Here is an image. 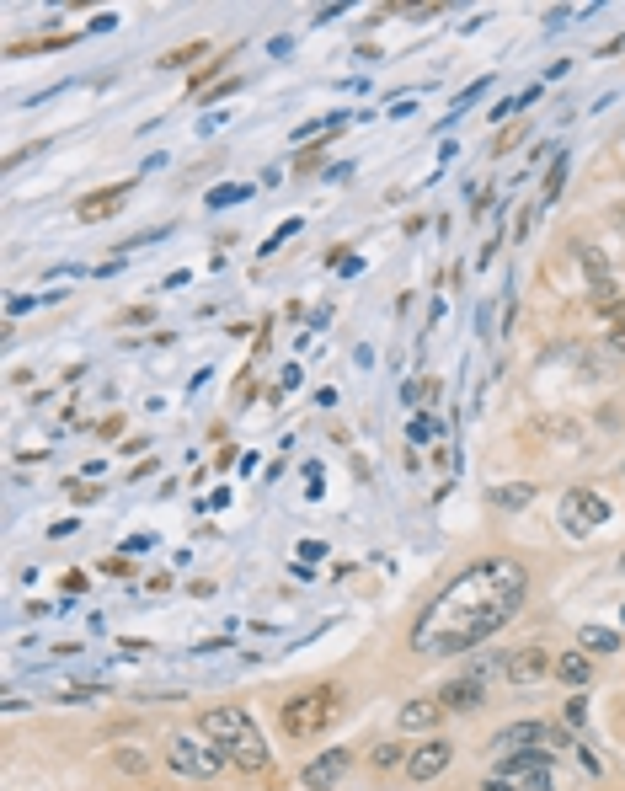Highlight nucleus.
<instances>
[{
    "mask_svg": "<svg viewBox=\"0 0 625 791\" xmlns=\"http://www.w3.org/2000/svg\"><path fill=\"white\" fill-rule=\"evenodd\" d=\"M406 754H412V749H401V743H380V749L369 754V765L374 770H396V765H406Z\"/></svg>",
    "mask_w": 625,
    "mask_h": 791,
    "instance_id": "16",
    "label": "nucleus"
},
{
    "mask_svg": "<svg viewBox=\"0 0 625 791\" xmlns=\"http://www.w3.org/2000/svg\"><path fill=\"white\" fill-rule=\"evenodd\" d=\"M620 572H625V551H620Z\"/></svg>",
    "mask_w": 625,
    "mask_h": 791,
    "instance_id": "28",
    "label": "nucleus"
},
{
    "mask_svg": "<svg viewBox=\"0 0 625 791\" xmlns=\"http://www.w3.org/2000/svg\"><path fill=\"white\" fill-rule=\"evenodd\" d=\"M609 220H615V225L625 230V198H620V204H615V209H609Z\"/></svg>",
    "mask_w": 625,
    "mask_h": 791,
    "instance_id": "27",
    "label": "nucleus"
},
{
    "mask_svg": "<svg viewBox=\"0 0 625 791\" xmlns=\"http://www.w3.org/2000/svg\"><path fill=\"white\" fill-rule=\"evenodd\" d=\"M166 765L177 775H187V781H214V775L225 770V754L209 749V743H198V738H171L166 743Z\"/></svg>",
    "mask_w": 625,
    "mask_h": 791,
    "instance_id": "5",
    "label": "nucleus"
},
{
    "mask_svg": "<svg viewBox=\"0 0 625 791\" xmlns=\"http://www.w3.org/2000/svg\"><path fill=\"white\" fill-rule=\"evenodd\" d=\"M481 791H524V786H519V781H508V775H492V781L481 786Z\"/></svg>",
    "mask_w": 625,
    "mask_h": 791,
    "instance_id": "25",
    "label": "nucleus"
},
{
    "mask_svg": "<svg viewBox=\"0 0 625 791\" xmlns=\"http://www.w3.org/2000/svg\"><path fill=\"white\" fill-rule=\"evenodd\" d=\"M620 471H625V460H620Z\"/></svg>",
    "mask_w": 625,
    "mask_h": 791,
    "instance_id": "29",
    "label": "nucleus"
},
{
    "mask_svg": "<svg viewBox=\"0 0 625 791\" xmlns=\"http://www.w3.org/2000/svg\"><path fill=\"white\" fill-rule=\"evenodd\" d=\"M246 193H252V188H236V182H230V188H220L209 204H236V198H246Z\"/></svg>",
    "mask_w": 625,
    "mask_h": 791,
    "instance_id": "22",
    "label": "nucleus"
},
{
    "mask_svg": "<svg viewBox=\"0 0 625 791\" xmlns=\"http://www.w3.org/2000/svg\"><path fill=\"white\" fill-rule=\"evenodd\" d=\"M604 353H615V359H625V327H615V332H609V343H604Z\"/></svg>",
    "mask_w": 625,
    "mask_h": 791,
    "instance_id": "23",
    "label": "nucleus"
},
{
    "mask_svg": "<svg viewBox=\"0 0 625 791\" xmlns=\"http://www.w3.org/2000/svg\"><path fill=\"white\" fill-rule=\"evenodd\" d=\"M481 701H487L481 674H460V679H449V685L439 690V706H444V711H476Z\"/></svg>",
    "mask_w": 625,
    "mask_h": 791,
    "instance_id": "12",
    "label": "nucleus"
},
{
    "mask_svg": "<svg viewBox=\"0 0 625 791\" xmlns=\"http://www.w3.org/2000/svg\"><path fill=\"white\" fill-rule=\"evenodd\" d=\"M337 711H342V690L337 685H310V690L289 695V701L278 706V727H284L294 743H305V738H321L326 727L337 722Z\"/></svg>",
    "mask_w": 625,
    "mask_h": 791,
    "instance_id": "3",
    "label": "nucleus"
},
{
    "mask_svg": "<svg viewBox=\"0 0 625 791\" xmlns=\"http://www.w3.org/2000/svg\"><path fill=\"white\" fill-rule=\"evenodd\" d=\"M561 733L551 722H508L503 733L492 738V749L497 754H524V749H556Z\"/></svg>",
    "mask_w": 625,
    "mask_h": 791,
    "instance_id": "7",
    "label": "nucleus"
},
{
    "mask_svg": "<svg viewBox=\"0 0 625 791\" xmlns=\"http://www.w3.org/2000/svg\"><path fill=\"white\" fill-rule=\"evenodd\" d=\"M198 54H209V43H187V49H171V54L161 59V65H166V70H177V65H187V59H198Z\"/></svg>",
    "mask_w": 625,
    "mask_h": 791,
    "instance_id": "19",
    "label": "nucleus"
},
{
    "mask_svg": "<svg viewBox=\"0 0 625 791\" xmlns=\"http://www.w3.org/2000/svg\"><path fill=\"white\" fill-rule=\"evenodd\" d=\"M348 765H353L348 749H326V754H316V759L300 770V786H305V791H326V786H337L342 775H348Z\"/></svg>",
    "mask_w": 625,
    "mask_h": 791,
    "instance_id": "8",
    "label": "nucleus"
},
{
    "mask_svg": "<svg viewBox=\"0 0 625 791\" xmlns=\"http://www.w3.org/2000/svg\"><path fill=\"white\" fill-rule=\"evenodd\" d=\"M123 321H129V327H145V321H150V305H134V310H123Z\"/></svg>",
    "mask_w": 625,
    "mask_h": 791,
    "instance_id": "24",
    "label": "nucleus"
},
{
    "mask_svg": "<svg viewBox=\"0 0 625 791\" xmlns=\"http://www.w3.org/2000/svg\"><path fill=\"white\" fill-rule=\"evenodd\" d=\"M529 498H535V487H524V482H513V487H497V492H492V503H497V508H524Z\"/></svg>",
    "mask_w": 625,
    "mask_h": 791,
    "instance_id": "17",
    "label": "nucleus"
},
{
    "mask_svg": "<svg viewBox=\"0 0 625 791\" xmlns=\"http://www.w3.org/2000/svg\"><path fill=\"white\" fill-rule=\"evenodd\" d=\"M556 679H561V685H572V690H583L588 679H593L588 653H561V658H556Z\"/></svg>",
    "mask_w": 625,
    "mask_h": 791,
    "instance_id": "14",
    "label": "nucleus"
},
{
    "mask_svg": "<svg viewBox=\"0 0 625 791\" xmlns=\"http://www.w3.org/2000/svg\"><path fill=\"white\" fill-rule=\"evenodd\" d=\"M620 620H625V610H620Z\"/></svg>",
    "mask_w": 625,
    "mask_h": 791,
    "instance_id": "30",
    "label": "nucleus"
},
{
    "mask_svg": "<svg viewBox=\"0 0 625 791\" xmlns=\"http://www.w3.org/2000/svg\"><path fill=\"white\" fill-rule=\"evenodd\" d=\"M198 733L220 749L230 765H241V770H252L262 775L273 765V749H268V738L257 733V722H252V711H241V706H214V711H203L198 717Z\"/></svg>",
    "mask_w": 625,
    "mask_h": 791,
    "instance_id": "2",
    "label": "nucleus"
},
{
    "mask_svg": "<svg viewBox=\"0 0 625 791\" xmlns=\"http://www.w3.org/2000/svg\"><path fill=\"white\" fill-rule=\"evenodd\" d=\"M449 759H455V743H449V738H428L423 749L406 754V775H412V781H433V775L449 770Z\"/></svg>",
    "mask_w": 625,
    "mask_h": 791,
    "instance_id": "9",
    "label": "nucleus"
},
{
    "mask_svg": "<svg viewBox=\"0 0 625 791\" xmlns=\"http://www.w3.org/2000/svg\"><path fill=\"white\" fill-rule=\"evenodd\" d=\"M620 637L609 626H583V653H615Z\"/></svg>",
    "mask_w": 625,
    "mask_h": 791,
    "instance_id": "15",
    "label": "nucleus"
},
{
    "mask_svg": "<svg viewBox=\"0 0 625 791\" xmlns=\"http://www.w3.org/2000/svg\"><path fill=\"white\" fill-rule=\"evenodd\" d=\"M551 749H524V754H503V765L497 775H508V781H519L524 791H545L551 786Z\"/></svg>",
    "mask_w": 625,
    "mask_h": 791,
    "instance_id": "6",
    "label": "nucleus"
},
{
    "mask_svg": "<svg viewBox=\"0 0 625 791\" xmlns=\"http://www.w3.org/2000/svg\"><path fill=\"white\" fill-rule=\"evenodd\" d=\"M583 717H588V701H583V695H572V701H567V722L583 727Z\"/></svg>",
    "mask_w": 625,
    "mask_h": 791,
    "instance_id": "21",
    "label": "nucleus"
},
{
    "mask_svg": "<svg viewBox=\"0 0 625 791\" xmlns=\"http://www.w3.org/2000/svg\"><path fill=\"white\" fill-rule=\"evenodd\" d=\"M396 722H401V733H433L444 722V706L439 701H406L396 711Z\"/></svg>",
    "mask_w": 625,
    "mask_h": 791,
    "instance_id": "13",
    "label": "nucleus"
},
{
    "mask_svg": "<svg viewBox=\"0 0 625 791\" xmlns=\"http://www.w3.org/2000/svg\"><path fill=\"white\" fill-rule=\"evenodd\" d=\"M561 177H567V161H556V166H551V177H545V204H551V198L561 193Z\"/></svg>",
    "mask_w": 625,
    "mask_h": 791,
    "instance_id": "20",
    "label": "nucleus"
},
{
    "mask_svg": "<svg viewBox=\"0 0 625 791\" xmlns=\"http://www.w3.org/2000/svg\"><path fill=\"white\" fill-rule=\"evenodd\" d=\"M113 765H118V770H129V775H145V770H150V759L139 754V749H118V754H113Z\"/></svg>",
    "mask_w": 625,
    "mask_h": 791,
    "instance_id": "18",
    "label": "nucleus"
},
{
    "mask_svg": "<svg viewBox=\"0 0 625 791\" xmlns=\"http://www.w3.org/2000/svg\"><path fill=\"white\" fill-rule=\"evenodd\" d=\"M70 498H75V503H91V498H102V492H97V487H81V482H70Z\"/></svg>",
    "mask_w": 625,
    "mask_h": 791,
    "instance_id": "26",
    "label": "nucleus"
},
{
    "mask_svg": "<svg viewBox=\"0 0 625 791\" xmlns=\"http://www.w3.org/2000/svg\"><path fill=\"white\" fill-rule=\"evenodd\" d=\"M545 674H556V663L540 653V647H519V653L503 658V679L508 685H540Z\"/></svg>",
    "mask_w": 625,
    "mask_h": 791,
    "instance_id": "10",
    "label": "nucleus"
},
{
    "mask_svg": "<svg viewBox=\"0 0 625 791\" xmlns=\"http://www.w3.org/2000/svg\"><path fill=\"white\" fill-rule=\"evenodd\" d=\"M604 519H609V503L599 498V492H588V487H572L567 498H561V508H556V524L572 540H588Z\"/></svg>",
    "mask_w": 625,
    "mask_h": 791,
    "instance_id": "4",
    "label": "nucleus"
},
{
    "mask_svg": "<svg viewBox=\"0 0 625 791\" xmlns=\"http://www.w3.org/2000/svg\"><path fill=\"white\" fill-rule=\"evenodd\" d=\"M129 204V182H113V188H97L75 204V220L81 225H97V220H113V214Z\"/></svg>",
    "mask_w": 625,
    "mask_h": 791,
    "instance_id": "11",
    "label": "nucleus"
},
{
    "mask_svg": "<svg viewBox=\"0 0 625 791\" xmlns=\"http://www.w3.org/2000/svg\"><path fill=\"white\" fill-rule=\"evenodd\" d=\"M524 594H529L524 562H513V556H481V562H471L460 578H449L423 604V615L412 626V653H423V658L471 653V647L497 637L524 610Z\"/></svg>",
    "mask_w": 625,
    "mask_h": 791,
    "instance_id": "1",
    "label": "nucleus"
}]
</instances>
